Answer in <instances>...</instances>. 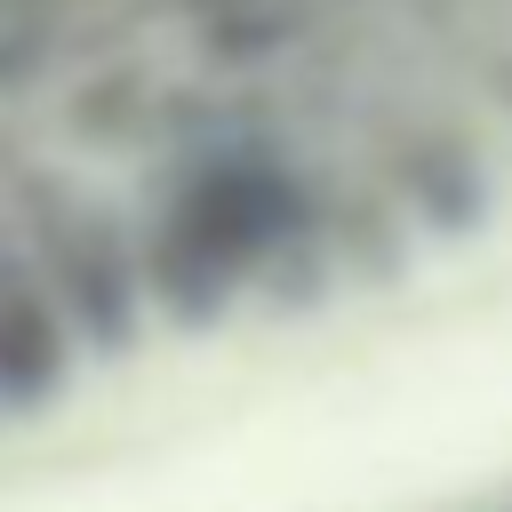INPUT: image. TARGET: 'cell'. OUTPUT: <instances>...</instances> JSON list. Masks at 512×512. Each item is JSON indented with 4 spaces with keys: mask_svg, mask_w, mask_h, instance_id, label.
I'll list each match as a JSON object with an SVG mask.
<instances>
[{
    "mask_svg": "<svg viewBox=\"0 0 512 512\" xmlns=\"http://www.w3.org/2000/svg\"><path fill=\"white\" fill-rule=\"evenodd\" d=\"M128 240L160 328H208L320 248L312 176L256 120H208L128 192Z\"/></svg>",
    "mask_w": 512,
    "mask_h": 512,
    "instance_id": "1",
    "label": "cell"
},
{
    "mask_svg": "<svg viewBox=\"0 0 512 512\" xmlns=\"http://www.w3.org/2000/svg\"><path fill=\"white\" fill-rule=\"evenodd\" d=\"M8 224L24 232L48 296L64 304L80 360H128L152 328L136 240H128V200H104L96 184L48 168V160H8Z\"/></svg>",
    "mask_w": 512,
    "mask_h": 512,
    "instance_id": "2",
    "label": "cell"
},
{
    "mask_svg": "<svg viewBox=\"0 0 512 512\" xmlns=\"http://www.w3.org/2000/svg\"><path fill=\"white\" fill-rule=\"evenodd\" d=\"M80 336L64 320V304L48 296L24 232L8 224L0 208V424H24V416H48L72 376H80Z\"/></svg>",
    "mask_w": 512,
    "mask_h": 512,
    "instance_id": "3",
    "label": "cell"
},
{
    "mask_svg": "<svg viewBox=\"0 0 512 512\" xmlns=\"http://www.w3.org/2000/svg\"><path fill=\"white\" fill-rule=\"evenodd\" d=\"M64 48H72L64 0H0V96H24L40 80H56Z\"/></svg>",
    "mask_w": 512,
    "mask_h": 512,
    "instance_id": "4",
    "label": "cell"
}]
</instances>
